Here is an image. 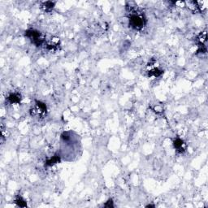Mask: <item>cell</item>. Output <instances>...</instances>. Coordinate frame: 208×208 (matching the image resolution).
<instances>
[{"mask_svg":"<svg viewBox=\"0 0 208 208\" xmlns=\"http://www.w3.org/2000/svg\"><path fill=\"white\" fill-rule=\"evenodd\" d=\"M146 23V20L143 15H140L136 12H132L129 17V25L136 30H140L143 28Z\"/></svg>","mask_w":208,"mask_h":208,"instance_id":"obj_1","label":"cell"},{"mask_svg":"<svg viewBox=\"0 0 208 208\" xmlns=\"http://www.w3.org/2000/svg\"><path fill=\"white\" fill-rule=\"evenodd\" d=\"M25 36H27L32 41L33 43H34L37 46H41L44 41V38L42 36L41 33L36 30H28L27 32H25Z\"/></svg>","mask_w":208,"mask_h":208,"instance_id":"obj_2","label":"cell"},{"mask_svg":"<svg viewBox=\"0 0 208 208\" xmlns=\"http://www.w3.org/2000/svg\"><path fill=\"white\" fill-rule=\"evenodd\" d=\"M173 145H174V147H175L177 152L182 153L185 150V144L181 139L176 138L173 142Z\"/></svg>","mask_w":208,"mask_h":208,"instance_id":"obj_3","label":"cell"},{"mask_svg":"<svg viewBox=\"0 0 208 208\" xmlns=\"http://www.w3.org/2000/svg\"><path fill=\"white\" fill-rule=\"evenodd\" d=\"M7 101L10 103H18L20 102V95L18 93H12L7 98Z\"/></svg>","mask_w":208,"mask_h":208,"instance_id":"obj_4","label":"cell"},{"mask_svg":"<svg viewBox=\"0 0 208 208\" xmlns=\"http://www.w3.org/2000/svg\"><path fill=\"white\" fill-rule=\"evenodd\" d=\"M54 6H55V3L53 2H45L42 5V8L46 12H51V10L54 8Z\"/></svg>","mask_w":208,"mask_h":208,"instance_id":"obj_5","label":"cell"},{"mask_svg":"<svg viewBox=\"0 0 208 208\" xmlns=\"http://www.w3.org/2000/svg\"><path fill=\"white\" fill-rule=\"evenodd\" d=\"M161 74H162V71L159 70L158 68H154V69L150 70V72H149L150 76H154V77H159Z\"/></svg>","mask_w":208,"mask_h":208,"instance_id":"obj_6","label":"cell"},{"mask_svg":"<svg viewBox=\"0 0 208 208\" xmlns=\"http://www.w3.org/2000/svg\"><path fill=\"white\" fill-rule=\"evenodd\" d=\"M58 162H60V158L56 155V156H54V157L52 158L51 160L47 161L46 164H47V165H52V164H54V163H56Z\"/></svg>","mask_w":208,"mask_h":208,"instance_id":"obj_7","label":"cell"},{"mask_svg":"<svg viewBox=\"0 0 208 208\" xmlns=\"http://www.w3.org/2000/svg\"><path fill=\"white\" fill-rule=\"evenodd\" d=\"M16 203L18 204L20 207H24V205L22 204V203H24V201L21 198H18V199H16Z\"/></svg>","mask_w":208,"mask_h":208,"instance_id":"obj_8","label":"cell"}]
</instances>
